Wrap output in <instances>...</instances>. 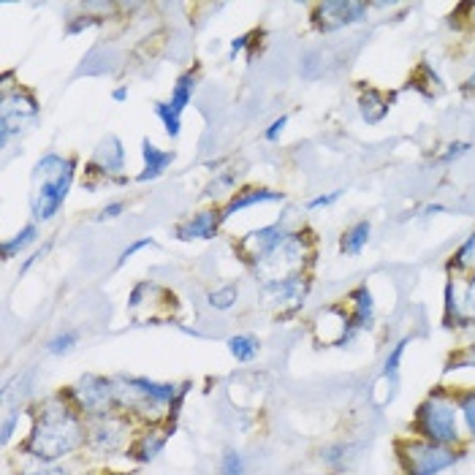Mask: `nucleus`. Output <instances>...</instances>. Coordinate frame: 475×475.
I'll return each instance as SVG.
<instances>
[{
    "mask_svg": "<svg viewBox=\"0 0 475 475\" xmlns=\"http://www.w3.org/2000/svg\"><path fill=\"white\" fill-rule=\"evenodd\" d=\"M223 215L215 212V209H204L198 215H193L188 220H183L177 228H174V237L190 242V239H212L217 234V226H220Z\"/></svg>",
    "mask_w": 475,
    "mask_h": 475,
    "instance_id": "9",
    "label": "nucleus"
},
{
    "mask_svg": "<svg viewBox=\"0 0 475 475\" xmlns=\"http://www.w3.org/2000/svg\"><path fill=\"white\" fill-rule=\"evenodd\" d=\"M454 261H451V269H465L468 264H470V259H475V231L473 237L457 250V256H451Z\"/></svg>",
    "mask_w": 475,
    "mask_h": 475,
    "instance_id": "26",
    "label": "nucleus"
},
{
    "mask_svg": "<svg viewBox=\"0 0 475 475\" xmlns=\"http://www.w3.org/2000/svg\"><path fill=\"white\" fill-rule=\"evenodd\" d=\"M468 90H475V74L468 79Z\"/></svg>",
    "mask_w": 475,
    "mask_h": 475,
    "instance_id": "44",
    "label": "nucleus"
},
{
    "mask_svg": "<svg viewBox=\"0 0 475 475\" xmlns=\"http://www.w3.org/2000/svg\"><path fill=\"white\" fill-rule=\"evenodd\" d=\"M22 475H69V473L60 470V468H41V470H27V473Z\"/></svg>",
    "mask_w": 475,
    "mask_h": 475,
    "instance_id": "41",
    "label": "nucleus"
},
{
    "mask_svg": "<svg viewBox=\"0 0 475 475\" xmlns=\"http://www.w3.org/2000/svg\"><path fill=\"white\" fill-rule=\"evenodd\" d=\"M405 345H407V340H402V343H396V348L388 354V359H385V378L396 380L399 375V362H402V354H405Z\"/></svg>",
    "mask_w": 475,
    "mask_h": 475,
    "instance_id": "27",
    "label": "nucleus"
},
{
    "mask_svg": "<svg viewBox=\"0 0 475 475\" xmlns=\"http://www.w3.org/2000/svg\"><path fill=\"white\" fill-rule=\"evenodd\" d=\"M468 323V315H465V307L462 301L457 299V288L454 283L446 285V326H465Z\"/></svg>",
    "mask_w": 475,
    "mask_h": 475,
    "instance_id": "22",
    "label": "nucleus"
},
{
    "mask_svg": "<svg viewBox=\"0 0 475 475\" xmlns=\"http://www.w3.org/2000/svg\"><path fill=\"white\" fill-rule=\"evenodd\" d=\"M340 195H343V190H332V193H326V195H318V198H312V201H310L307 206H310V209H318V206H329V204H334V201H337Z\"/></svg>",
    "mask_w": 475,
    "mask_h": 475,
    "instance_id": "35",
    "label": "nucleus"
},
{
    "mask_svg": "<svg viewBox=\"0 0 475 475\" xmlns=\"http://www.w3.org/2000/svg\"><path fill=\"white\" fill-rule=\"evenodd\" d=\"M16 421H19V410H14V413H11V416L3 421V443H8V438H11V432H14Z\"/></svg>",
    "mask_w": 475,
    "mask_h": 475,
    "instance_id": "38",
    "label": "nucleus"
},
{
    "mask_svg": "<svg viewBox=\"0 0 475 475\" xmlns=\"http://www.w3.org/2000/svg\"><path fill=\"white\" fill-rule=\"evenodd\" d=\"M122 212H125V201H111V204H106V206L100 209L98 220H114V217H120Z\"/></svg>",
    "mask_w": 475,
    "mask_h": 475,
    "instance_id": "33",
    "label": "nucleus"
},
{
    "mask_svg": "<svg viewBox=\"0 0 475 475\" xmlns=\"http://www.w3.org/2000/svg\"><path fill=\"white\" fill-rule=\"evenodd\" d=\"M93 25H98V19H95V16H79V22H71V25H69V33L74 36V33L88 30V27H93Z\"/></svg>",
    "mask_w": 475,
    "mask_h": 475,
    "instance_id": "36",
    "label": "nucleus"
},
{
    "mask_svg": "<svg viewBox=\"0 0 475 475\" xmlns=\"http://www.w3.org/2000/svg\"><path fill=\"white\" fill-rule=\"evenodd\" d=\"M77 343H79V334H77V332H60L58 337H52V340L47 343V351H49L52 356H66V354L74 351Z\"/></svg>",
    "mask_w": 475,
    "mask_h": 475,
    "instance_id": "25",
    "label": "nucleus"
},
{
    "mask_svg": "<svg viewBox=\"0 0 475 475\" xmlns=\"http://www.w3.org/2000/svg\"><path fill=\"white\" fill-rule=\"evenodd\" d=\"M468 150H470V144H468V142H457V144H449V147H446V153L440 155V161H446V164H449V161H457V158H462V155H465Z\"/></svg>",
    "mask_w": 475,
    "mask_h": 475,
    "instance_id": "32",
    "label": "nucleus"
},
{
    "mask_svg": "<svg viewBox=\"0 0 475 475\" xmlns=\"http://www.w3.org/2000/svg\"><path fill=\"white\" fill-rule=\"evenodd\" d=\"M462 307H465L468 321H475V275L470 278L468 288H465V301H462Z\"/></svg>",
    "mask_w": 475,
    "mask_h": 475,
    "instance_id": "31",
    "label": "nucleus"
},
{
    "mask_svg": "<svg viewBox=\"0 0 475 475\" xmlns=\"http://www.w3.org/2000/svg\"><path fill=\"white\" fill-rule=\"evenodd\" d=\"M82 443H85V429H82L79 416L69 405L52 399V402H44V407L36 418V427L22 449L36 459L55 462V459L77 451Z\"/></svg>",
    "mask_w": 475,
    "mask_h": 475,
    "instance_id": "1",
    "label": "nucleus"
},
{
    "mask_svg": "<svg viewBox=\"0 0 475 475\" xmlns=\"http://www.w3.org/2000/svg\"><path fill=\"white\" fill-rule=\"evenodd\" d=\"M223 475H245V459L237 451H228L223 457Z\"/></svg>",
    "mask_w": 475,
    "mask_h": 475,
    "instance_id": "29",
    "label": "nucleus"
},
{
    "mask_svg": "<svg viewBox=\"0 0 475 475\" xmlns=\"http://www.w3.org/2000/svg\"><path fill=\"white\" fill-rule=\"evenodd\" d=\"M288 237H290V234H288V228H285L283 217V220H278V223H272V226H267V228H259V231H250L248 237H242V242L237 245V250H239V256H242L248 264L259 267L269 253H275V250L283 245Z\"/></svg>",
    "mask_w": 475,
    "mask_h": 475,
    "instance_id": "8",
    "label": "nucleus"
},
{
    "mask_svg": "<svg viewBox=\"0 0 475 475\" xmlns=\"http://www.w3.org/2000/svg\"><path fill=\"white\" fill-rule=\"evenodd\" d=\"M125 166V150H122V142L117 136H106L98 150H95L93 164H90V172H100V174H120Z\"/></svg>",
    "mask_w": 475,
    "mask_h": 475,
    "instance_id": "12",
    "label": "nucleus"
},
{
    "mask_svg": "<svg viewBox=\"0 0 475 475\" xmlns=\"http://www.w3.org/2000/svg\"><path fill=\"white\" fill-rule=\"evenodd\" d=\"M195 82H198L195 71H185V74H180V79L174 82L172 98L166 100L169 109H172L180 120H183V111H185V106L190 103V98H193V93H195Z\"/></svg>",
    "mask_w": 475,
    "mask_h": 475,
    "instance_id": "17",
    "label": "nucleus"
},
{
    "mask_svg": "<svg viewBox=\"0 0 475 475\" xmlns=\"http://www.w3.org/2000/svg\"><path fill=\"white\" fill-rule=\"evenodd\" d=\"M155 114L161 117V122H164V128H166V133L172 136V139H177L180 136V131H183V120L169 109V103L166 100H158L155 103Z\"/></svg>",
    "mask_w": 475,
    "mask_h": 475,
    "instance_id": "24",
    "label": "nucleus"
},
{
    "mask_svg": "<svg viewBox=\"0 0 475 475\" xmlns=\"http://www.w3.org/2000/svg\"><path fill=\"white\" fill-rule=\"evenodd\" d=\"M388 109H391V98L383 93V90H378V88H367L362 93V98H359V111H362V117L370 125L380 122L388 114Z\"/></svg>",
    "mask_w": 475,
    "mask_h": 475,
    "instance_id": "16",
    "label": "nucleus"
},
{
    "mask_svg": "<svg viewBox=\"0 0 475 475\" xmlns=\"http://www.w3.org/2000/svg\"><path fill=\"white\" fill-rule=\"evenodd\" d=\"M144 248H155V239L144 237V239H139V242L128 245V248H125V250L120 253V259H117V269H120V267H125V264H128V261H131V259H133V256H136L139 250H144Z\"/></svg>",
    "mask_w": 475,
    "mask_h": 475,
    "instance_id": "28",
    "label": "nucleus"
},
{
    "mask_svg": "<svg viewBox=\"0 0 475 475\" xmlns=\"http://www.w3.org/2000/svg\"><path fill=\"white\" fill-rule=\"evenodd\" d=\"M164 446H166V438H164V435L147 432V435H142V438L131 446V457H133L136 462H153V459L164 451Z\"/></svg>",
    "mask_w": 475,
    "mask_h": 475,
    "instance_id": "19",
    "label": "nucleus"
},
{
    "mask_svg": "<svg viewBox=\"0 0 475 475\" xmlns=\"http://www.w3.org/2000/svg\"><path fill=\"white\" fill-rule=\"evenodd\" d=\"M370 231H373L370 220H359V223H354V226L343 234V239H340V250H343L345 256H359V253L367 248V242H370Z\"/></svg>",
    "mask_w": 475,
    "mask_h": 475,
    "instance_id": "18",
    "label": "nucleus"
},
{
    "mask_svg": "<svg viewBox=\"0 0 475 475\" xmlns=\"http://www.w3.org/2000/svg\"><path fill=\"white\" fill-rule=\"evenodd\" d=\"M74 396L82 410L95 413V416H106L120 402V388L100 375H85L74 385Z\"/></svg>",
    "mask_w": 475,
    "mask_h": 475,
    "instance_id": "6",
    "label": "nucleus"
},
{
    "mask_svg": "<svg viewBox=\"0 0 475 475\" xmlns=\"http://www.w3.org/2000/svg\"><path fill=\"white\" fill-rule=\"evenodd\" d=\"M465 11H470V22H473L475 27V3H465Z\"/></svg>",
    "mask_w": 475,
    "mask_h": 475,
    "instance_id": "43",
    "label": "nucleus"
},
{
    "mask_svg": "<svg viewBox=\"0 0 475 475\" xmlns=\"http://www.w3.org/2000/svg\"><path fill=\"white\" fill-rule=\"evenodd\" d=\"M49 248H52V245H44V248H41V250H38V253H33V256H30V259H27V261H25V264H22V269H19V272H22V275H25V272H27V269H30V267H33V264H36V261H41V259H44V256H47V253H49Z\"/></svg>",
    "mask_w": 475,
    "mask_h": 475,
    "instance_id": "40",
    "label": "nucleus"
},
{
    "mask_svg": "<svg viewBox=\"0 0 475 475\" xmlns=\"http://www.w3.org/2000/svg\"><path fill=\"white\" fill-rule=\"evenodd\" d=\"M248 41H250V33H245V36L234 38V41H231V49H228V58L234 60V58H237V55H239V52H242V49L248 47Z\"/></svg>",
    "mask_w": 475,
    "mask_h": 475,
    "instance_id": "37",
    "label": "nucleus"
},
{
    "mask_svg": "<svg viewBox=\"0 0 475 475\" xmlns=\"http://www.w3.org/2000/svg\"><path fill=\"white\" fill-rule=\"evenodd\" d=\"M111 98H114V100H125V98H128V88H117V90L111 93Z\"/></svg>",
    "mask_w": 475,
    "mask_h": 475,
    "instance_id": "42",
    "label": "nucleus"
},
{
    "mask_svg": "<svg viewBox=\"0 0 475 475\" xmlns=\"http://www.w3.org/2000/svg\"><path fill=\"white\" fill-rule=\"evenodd\" d=\"M259 340L253 337V334H237V337H231L228 340V351H231V356L237 359V362H253L256 356H259Z\"/></svg>",
    "mask_w": 475,
    "mask_h": 475,
    "instance_id": "20",
    "label": "nucleus"
},
{
    "mask_svg": "<svg viewBox=\"0 0 475 475\" xmlns=\"http://www.w3.org/2000/svg\"><path fill=\"white\" fill-rule=\"evenodd\" d=\"M142 158H144V169H142V174L136 177L139 183L158 180V177L174 164V153H172V150H158L150 139L142 142Z\"/></svg>",
    "mask_w": 475,
    "mask_h": 475,
    "instance_id": "13",
    "label": "nucleus"
},
{
    "mask_svg": "<svg viewBox=\"0 0 475 475\" xmlns=\"http://www.w3.org/2000/svg\"><path fill=\"white\" fill-rule=\"evenodd\" d=\"M413 429L435 446L457 443L459 429H457V405H454V399L443 391H435L432 396H427L416 410Z\"/></svg>",
    "mask_w": 475,
    "mask_h": 475,
    "instance_id": "3",
    "label": "nucleus"
},
{
    "mask_svg": "<svg viewBox=\"0 0 475 475\" xmlns=\"http://www.w3.org/2000/svg\"><path fill=\"white\" fill-rule=\"evenodd\" d=\"M122 443H125V424L117 418L103 416L90 429V449L98 454H111V451L122 449Z\"/></svg>",
    "mask_w": 475,
    "mask_h": 475,
    "instance_id": "10",
    "label": "nucleus"
},
{
    "mask_svg": "<svg viewBox=\"0 0 475 475\" xmlns=\"http://www.w3.org/2000/svg\"><path fill=\"white\" fill-rule=\"evenodd\" d=\"M285 125H288V114H283V117H278L272 125H269V131H267V142H278L280 136H283Z\"/></svg>",
    "mask_w": 475,
    "mask_h": 475,
    "instance_id": "34",
    "label": "nucleus"
},
{
    "mask_svg": "<svg viewBox=\"0 0 475 475\" xmlns=\"http://www.w3.org/2000/svg\"><path fill=\"white\" fill-rule=\"evenodd\" d=\"M399 462L405 475H438L457 462V454L449 446H435L429 440L399 443Z\"/></svg>",
    "mask_w": 475,
    "mask_h": 475,
    "instance_id": "4",
    "label": "nucleus"
},
{
    "mask_svg": "<svg viewBox=\"0 0 475 475\" xmlns=\"http://www.w3.org/2000/svg\"><path fill=\"white\" fill-rule=\"evenodd\" d=\"M283 198L285 193H280V190L245 188L228 198V204L223 206L220 215H223V217H231L234 212H242V209H248V206H253V204H269V201H283Z\"/></svg>",
    "mask_w": 475,
    "mask_h": 475,
    "instance_id": "14",
    "label": "nucleus"
},
{
    "mask_svg": "<svg viewBox=\"0 0 475 475\" xmlns=\"http://www.w3.org/2000/svg\"><path fill=\"white\" fill-rule=\"evenodd\" d=\"M231 185H234V174H223L217 183H212V185L206 188V195H215L220 188H231Z\"/></svg>",
    "mask_w": 475,
    "mask_h": 475,
    "instance_id": "39",
    "label": "nucleus"
},
{
    "mask_svg": "<svg viewBox=\"0 0 475 475\" xmlns=\"http://www.w3.org/2000/svg\"><path fill=\"white\" fill-rule=\"evenodd\" d=\"M348 299H351V323H354V329L356 332L370 329L373 321H375V301H373L370 288L367 285H359V288L351 290Z\"/></svg>",
    "mask_w": 475,
    "mask_h": 475,
    "instance_id": "15",
    "label": "nucleus"
},
{
    "mask_svg": "<svg viewBox=\"0 0 475 475\" xmlns=\"http://www.w3.org/2000/svg\"><path fill=\"white\" fill-rule=\"evenodd\" d=\"M38 117V100L27 90L14 88L3 90V103H0V142L8 144V139L19 131H25L27 120Z\"/></svg>",
    "mask_w": 475,
    "mask_h": 475,
    "instance_id": "5",
    "label": "nucleus"
},
{
    "mask_svg": "<svg viewBox=\"0 0 475 475\" xmlns=\"http://www.w3.org/2000/svg\"><path fill=\"white\" fill-rule=\"evenodd\" d=\"M36 239H38V228H36V226L30 223V226H25V228H22V231H19L16 237L5 239V242H3V248H0V253H3V259L8 261V259H14L16 253H22V250H25L27 245H33Z\"/></svg>",
    "mask_w": 475,
    "mask_h": 475,
    "instance_id": "21",
    "label": "nucleus"
},
{
    "mask_svg": "<svg viewBox=\"0 0 475 475\" xmlns=\"http://www.w3.org/2000/svg\"><path fill=\"white\" fill-rule=\"evenodd\" d=\"M74 174H77V161L74 158H63L58 153H47L36 169H33V195H30V209H33V217L36 220H52L69 190L74 183Z\"/></svg>",
    "mask_w": 475,
    "mask_h": 475,
    "instance_id": "2",
    "label": "nucleus"
},
{
    "mask_svg": "<svg viewBox=\"0 0 475 475\" xmlns=\"http://www.w3.org/2000/svg\"><path fill=\"white\" fill-rule=\"evenodd\" d=\"M364 14H367V3H359V0H329V3H318L312 8V22H315L318 30L332 33V30H340V27L362 22Z\"/></svg>",
    "mask_w": 475,
    "mask_h": 475,
    "instance_id": "7",
    "label": "nucleus"
},
{
    "mask_svg": "<svg viewBox=\"0 0 475 475\" xmlns=\"http://www.w3.org/2000/svg\"><path fill=\"white\" fill-rule=\"evenodd\" d=\"M462 413H465V421H468V429L475 435V391L462 394Z\"/></svg>",
    "mask_w": 475,
    "mask_h": 475,
    "instance_id": "30",
    "label": "nucleus"
},
{
    "mask_svg": "<svg viewBox=\"0 0 475 475\" xmlns=\"http://www.w3.org/2000/svg\"><path fill=\"white\" fill-rule=\"evenodd\" d=\"M237 299H239V288L234 283L223 285V288H215V290H209V296H206L209 307H215V310H231V307L237 304Z\"/></svg>",
    "mask_w": 475,
    "mask_h": 475,
    "instance_id": "23",
    "label": "nucleus"
},
{
    "mask_svg": "<svg viewBox=\"0 0 475 475\" xmlns=\"http://www.w3.org/2000/svg\"><path fill=\"white\" fill-rule=\"evenodd\" d=\"M128 391L142 396L150 405H172L174 399H180L185 394V388L177 391V385H172V383H155L150 378H128Z\"/></svg>",
    "mask_w": 475,
    "mask_h": 475,
    "instance_id": "11",
    "label": "nucleus"
}]
</instances>
